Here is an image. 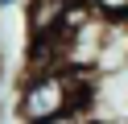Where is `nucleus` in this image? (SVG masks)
Wrapping results in <instances>:
<instances>
[{
	"label": "nucleus",
	"instance_id": "obj_4",
	"mask_svg": "<svg viewBox=\"0 0 128 124\" xmlns=\"http://www.w3.org/2000/svg\"><path fill=\"white\" fill-rule=\"evenodd\" d=\"M12 4H17V0H0V8H12Z\"/></svg>",
	"mask_w": 128,
	"mask_h": 124
},
{
	"label": "nucleus",
	"instance_id": "obj_2",
	"mask_svg": "<svg viewBox=\"0 0 128 124\" xmlns=\"http://www.w3.org/2000/svg\"><path fill=\"white\" fill-rule=\"evenodd\" d=\"M91 8H95L99 17H112V21L128 17V0H91Z\"/></svg>",
	"mask_w": 128,
	"mask_h": 124
},
{
	"label": "nucleus",
	"instance_id": "obj_1",
	"mask_svg": "<svg viewBox=\"0 0 128 124\" xmlns=\"http://www.w3.org/2000/svg\"><path fill=\"white\" fill-rule=\"evenodd\" d=\"M83 112L87 107V91L74 83L70 66H54V70H29L25 87H21V120L37 124L50 120L58 112Z\"/></svg>",
	"mask_w": 128,
	"mask_h": 124
},
{
	"label": "nucleus",
	"instance_id": "obj_3",
	"mask_svg": "<svg viewBox=\"0 0 128 124\" xmlns=\"http://www.w3.org/2000/svg\"><path fill=\"white\" fill-rule=\"evenodd\" d=\"M37 124H83V112H58V116H50V120H37Z\"/></svg>",
	"mask_w": 128,
	"mask_h": 124
}]
</instances>
